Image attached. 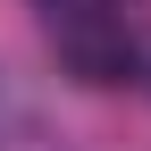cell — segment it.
I'll return each mask as SVG.
<instances>
[{
    "mask_svg": "<svg viewBox=\"0 0 151 151\" xmlns=\"http://www.w3.org/2000/svg\"><path fill=\"white\" fill-rule=\"evenodd\" d=\"M59 50H67V76L92 84V92H109V84L134 76V34L109 25V17H76V25H59Z\"/></svg>",
    "mask_w": 151,
    "mask_h": 151,
    "instance_id": "obj_1",
    "label": "cell"
}]
</instances>
